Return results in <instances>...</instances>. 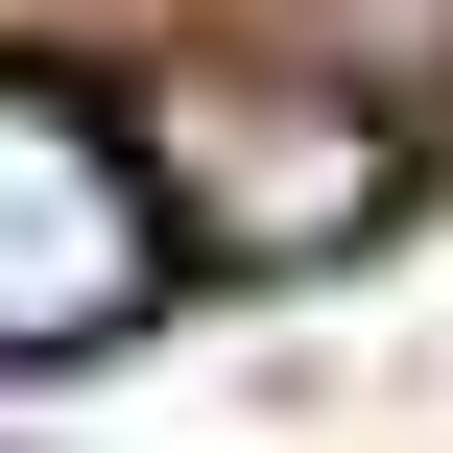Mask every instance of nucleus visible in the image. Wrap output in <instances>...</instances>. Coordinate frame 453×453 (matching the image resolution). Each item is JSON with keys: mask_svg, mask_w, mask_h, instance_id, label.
<instances>
[{"mask_svg": "<svg viewBox=\"0 0 453 453\" xmlns=\"http://www.w3.org/2000/svg\"><path fill=\"white\" fill-rule=\"evenodd\" d=\"M143 191H167V239H191V263H334V239H382V215H406V119H382V72L191 48V72L143 96Z\"/></svg>", "mask_w": 453, "mask_h": 453, "instance_id": "1", "label": "nucleus"}, {"mask_svg": "<svg viewBox=\"0 0 453 453\" xmlns=\"http://www.w3.org/2000/svg\"><path fill=\"white\" fill-rule=\"evenodd\" d=\"M167 191H143V119H96L72 72H0V382H72L167 311Z\"/></svg>", "mask_w": 453, "mask_h": 453, "instance_id": "2", "label": "nucleus"}]
</instances>
